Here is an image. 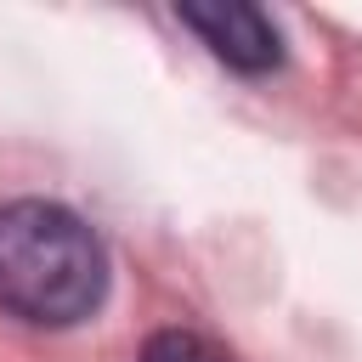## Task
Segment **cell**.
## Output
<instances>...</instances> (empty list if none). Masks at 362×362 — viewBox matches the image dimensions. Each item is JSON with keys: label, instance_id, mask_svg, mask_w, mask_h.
I'll use <instances>...</instances> for the list:
<instances>
[{"label": "cell", "instance_id": "6da1fadb", "mask_svg": "<svg viewBox=\"0 0 362 362\" xmlns=\"http://www.w3.org/2000/svg\"><path fill=\"white\" fill-rule=\"evenodd\" d=\"M107 294L102 238L51 198L0 204V311L28 328H74Z\"/></svg>", "mask_w": 362, "mask_h": 362}, {"label": "cell", "instance_id": "7a4b0ae2", "mask_svg": "<svg viewBox=\"0 0 362 362\" xmlns=\"http://www.w3.org/2000/svg\"><path fill=\"white\" fill-rule=\"evenodd\" d=\"M175 17L209 45L215 62H226L238 74H272L283 62V34L260 6L215 0V6H175Z\"/></svg>", "mask_w": 362, "mask_h": 362}, {"label": "cell", "instance_id": "3957f363", "mask_svg": "<svg viewBox=\"0 0 362 362\" xmlns=\"http://www.w3.org/2000/svg\"><path fill=\"white\" fill-rule=\"evenodd\" d=\"M136 362H232L209 334H198V328H158L147 345H141V356Z\"/></svg>", "mask_w": 362, "mask_h": 362}]
</instances>
